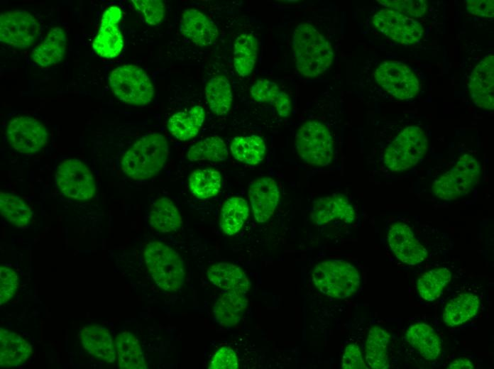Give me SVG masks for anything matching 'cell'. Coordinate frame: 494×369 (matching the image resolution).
<instances>
[{"label": "cell", "instance_id": "cell-32", "mask_svg": "<svg viewBox=\"0 0 494 369\" xmlns=\"http://www.w3.org/2000/svg\"><path fill=\"white\" fill-rule=\"evenodd\" d=\"M204 92L212 112L219 116L229 112L233 95L230 83L225 77H212L205 86Z\"/></svg>", "mask_w": 494, "mask_h": 369}, {"label": "cell", "instance_id": "cell-17", "mask_svg": "<svg viewBox=\"0 0 494 369\" xmlns=\"http://www.w3.org/2000/svg\"><path fill=\"white\" fill-rule=\"evenodd\" d=\"M248 197L256 220L263 223L273 214L279 201L280 192L272 178L262 177L250 183Z\"/></svg>", "mask_w": 494, "mask_h": 369}, {"label": "cell", "instance_id": "cell-26", "mask_svg": "<svg viewBox=\"0 0 494 369\" xmlns=\"http://www.w3.org/2000/svg\"><path fill=\"white\" fill-rule=\"evenodd\" d=\"M148 219L150 226L161 233L175 231L182 223L175 204L165 197L156 199L152 204Z\"/></svg>", "mask_w": 494, "mask_h": 369}, {"label": "cell", "instance_id": "cell-4", "mask_svg": "<svg viewBox=\"0 0 494 369\" xmlns=\"http://www.w3.org/2000/svg\"><path fill=\"white\" fill-rule=\"evenodd\" d=\"M312 278L321 292L336 299L353 295L360 285L358 270L344 260H328L318 263L312 272Z\"/></svg>", "mask_w": 494, "mask_h": 369}, {"label": "cell", "instance_id": "cell-41", "mask_svg": "<svg viewBox=\"0 0 494 369\" xmlns=\"http://www.w3.org/2000/svg\"><path fill=\"white\" fill-rule=\"evenodd\" d=\"M378 2L408 17H421L427 8L425 0H378Z\"/></svg>", "mask_w": 494, "mask_h": 369}, {"label": "cell", "instance_id": "cell-20", "mask_svg": "<svg viewBox=\"0 0 494 369\" xmlns=\"http://www.w3.org/2000/svg\"><path fill=\"white\" fill-rule=\"evenodd\" d=\"M311 218L318 225L328 224L334 220L352 223L355 219V211L344 195L327 196L315 201Z\"/></svg>", "mask_w": 494, "mask_h": 369}, {"label": "cell", "instance_id": "cell-19", "mask_svg": "<svg viewBox=\"0 0 494 369\" xmlns=\"http://www.w3.org/2000/svg\"><path fill=\"white\" fill-rule=\"evenodd\" d=\"M79 339L89 354L106 363L115 361V343L107 329L98 324L86 326L79 331Z\"/></svg>", "mask_w": 494, "mask_h": 369}, {"label": "cell", "instance_id": "cell-39", "mask_svg": "<svg viewBox=\"0 0 494 369\" xmlns=\"http://www.w3.org/2000/svg\"><path fill=\"white\" fill-rule=\"evenodd\" d=\"M228 154L227 148L223 140L219 137L212 136L194 143L188 150L187 156L190 161L219 162L226 160Z\"/></svg>", "mask_w": 494, "mask_h": 369}, {"label": "cell", "instance_id": "cell-43", "mask_svg": "<svg viewBox=\"0 0 494 369\" xmlns=\"http://www.w3.org/2000/svg\"><path fill=\"white\" fill-rule=\"evenodd\" d=\"M238 367V359L235 352L230 348L222 347L214 355L209 368L236 369Z\"/></svg>", "mask_w": 494, "mask_h": 369}, {"label": "cell", "instance_id": "cell-28", "mask_svg": "<svg viewBox=\"0 0 494 369\" xmlns=\"http://www.w3.org/2000/svg\"><path fill=\"white\" fill-rule=\"evenodd\" d=\"M247 305L248 299L243 294L226 292L215 303V319L223 326H235L242 318Z\"/></svg>", "mask_w": 494, "mask_h": 369}, {"label": "cell", "instance_id": "cell-22", "mask_svg": "<svg viewBox=\"0 0 494 369\" xmlns=\"http://www.w3.org/2000/svg\"><path fill=\"white\" fill-rule=\"evenodd\" d=\"M33 354L32 346L19 334L0 329V365L2 368L18 367Z\"/></svg>", "mask_w": 494, "mask_h": 369}, {"label": "cell", "instance_id": "cell-24", "mask_svg": "<svg viewBox=\"0 0 494 369\" xmlns=\"http://www.w3.org/2000/svg\"><path fill=\"white\" fill-rule=\"evenodd\" d=\"M205 119L202 106L196 105L188 110L178 111L168 119V129L176 139L185 141L194 138Z\"/></svg>", "mask_w": 494, "mask_h": 369}, {"label": "cell", "instance_id": "cell-14", "mask_svg": "<svg viewBox=\"0 0 494 369\" xmlns=\"http://www.w3.org/2000/svg\"><path fill=\"white\" fill-rule=\"evenodd\" d=\"M121 10L116 6L109 7L103 13L99 32L93 43L95 53L104 57H117L124 47V39L119 28Z\"/></svg>", "mask_w": 494, "mask_h": 369}, {"label": "cell", "instance_id": "cell-23", "mask_svg": "<svg viewBox=\"0 0 494 369\" xmlns=\"http://www.w3.org/2000/svg\"><path fill=\"white\" fill-rule=\"evenodd\" d=\"M209 281L227 292L245 294L250 288V282L238 266L227 263L212 265L207 270Z\"/></svg>", "mask_w": 494, "mask_h": 369}, {"label": "cell", "instance_id": "cell-8", "mask_svg": "<svg viewBox=\"0 0 494 369\" xmlns=\"http://www.w3.org/2000/svg\"><path fill=\"white\" fill-rule=\"evenodd\" d=\"M296 147L301 158L308 164L325 166L334 155L332 138L327 127L317 121L304 122L296 134Z\"/></svg>", "mask_w": 494, "mask_h": 369}, {"label": "cell", "instance_id": "cell-29", "mask_svg": "<svg viewBox=\"0 0 494 369\" xmlns=\"http://www.w3.org/2000/svg\"><path fill=\"white\" fill-rule=\"evenodd\" d=\"M478 297L471 293H463L451 299L443 312V321L449 326L465 323L474 317L479 309Z\"/></svg>", "mask_w": 494, "mask_h": 369}, {"label": "cell", "instance_id": "cell-2", "mask_svg": "<svg viewBox=\"0 0 494 369\" xmlns=\"http://www.w3.org/2000/svg\"><path fill=\"white\" fill-rule=\"evenodd\" d=\"M297 70L307 77H316L331 65L334 53L329 42L312 26H297L293 37Z\"/></svg>", "mask_w": 494, "mask_h": 369}, {"label": "cell", "instance_id": "cell-1", "mask_svg": "<svg viewBox=\"0 0 494 369\" xmlns=\"http://www.w3.org/2000/svg\"><path fill=\"white\" fill-rule=\"evenodd\" d=\"M168 155L169 147L165 136L158 133H149L125 152L121 167L133 180H147L163 169Z\"/></svg>", "mask_w": 494, "mask_h": 369}, {"label": "cell", "instance_id": "cell-37", "mask_svg": "<svg viewBox=\"0 0 494 369\" xmlns=\"http://www.w3.org/2000/svg\"><path fill=\"white\" fill-rule=\"evenodd\" d=\"M221 186V176L212 168L196 170L189 177L191 193L199 199H207L215 196Z\"/></svg>", "mask_w": 494, "mask_h": 369}, {"label": "cell", "instance_id": "cell-13", "mask_svg": "<svg viewBox=\"0 0 494 369\" xmlns=\"http://www.w3.org/2000/svg\"><path fill=\"white\" fill-rule=\"evenodd\" d=\"M6 134L13 148L24 154L39 152L48 142V132L45 126L30 116H18L11 120Z\"/></svg>", "mask_w": 494, "mask_h": 369}, {"label": "cell", "instance_id": "cell-7", "mask_svg": "<svg viewBox=\"0 0 494 369\" xmlns=\"http://www.w3.org/2000/svg\"><path fill=\"white\" fill-rule=\"evenodd\" d=\"M479 174L478 160L470 154H464L451 169L433 182L432 190L441 199H456L469 192L476 183Z\"/></svg>", "mask_w": 494, "mask_h": 369}, {"label": "cell", "instance_id": "cell-3", "mask_svg": "<svg viewBox=\"0 0 494 369\" xmlns=\"http://www.w3.org/2000/svg\"><path fill=\"white\" fill-rule=\"evenodd\" d=\"M147 269L156 285L167 291L180 289L184 281V267L179 254L166 244L149 242L143 251Z\"/></svg>", "mask_w": 494, "mask_h": 369}, {"label": "cell", "instance_id": "cell-30", "mask_svg": "<svg viewBox=\"0 0 494 369\" xmlns=\"http://www.w3.org/2000/svg\"><path fill=\"white\" fill-rule=\"evenodd\" d=\"M251 94L257 101L273 104L280 117L286 118L291 113L289 96L272 81L265 79L257 81L251 88Z\"/></svg>", "mask_w": 494, "mask_h": 369}, {"label": "cell", "instance_id": "cell-21", "mask_svg": "<svg viewBox=\"0 0 494 369\" xmlns=\"http://www.w3.org/2000/svg\"><path fill=\"white\" fill-rule=\"evenodd\" d=\"M67 48V36L60 27L52 28L43 40L32 51L33 61L40 67H46L60 62Z\"/></svg>", "mask_w": 494, "mask_h": 369}, {"label": "cell", "instance_id": "cell-10", "mask_svg": "<svg viewBox=\"0 0 494 369\" xmlns=\"http://www.w3.org/2000/svg\"><path fill=\"white\" fill-rule=\"evenodd\" d=\"M55 182L64 195L77 200L92 198L96 190L91 171L84 163L75 158L66 160L59 165Z\"/></svg>", "mask_w": 494, "mask_h": 369}, {"label": "cell", "instance_id": "cell-33", "mask_svg": "<svg viewBox=\"0 0 494 369\" xmlns=\"http://www.w3.org/2000/svg\"><path fill=\"white\" fill-rule=\"evenodd\" d=\"M258 40L251 34L237 37L234 46V66L241 77L249 75L256 62Z\"/></svg>", "mask_w": 494, "mask_h": 369}, {"label": "cell", "instance_id": "cell-18", "mask_svg": "<svg viewBox=\"0 0 494 369\" xmlns=\"http://www.w3.org/2000/svg\"><path fill=\"white\" fill-rule=\"evenodd\" d=\"M180 29L183 36L200 47L213 44L218 37V28L214 22L196 9L184 11Z\"/></svg>", "mask_w": 494, "mask_h": 369}, {"label": "cell", "instance_id": "cell-6", "mask_svg": "<svg viewBox=\"0 0 494 369\" xmlns=\"http://www.w3.org/2000/svg\"><path fill=\"white\" fill-rule=\"evenodd\" d=\"M428 149V141L418 126L404 128L389 144L384 153V163L393 172H401L416 165Z\"/></svg>", "mask_w": 494, "mask_h": 369}, {"label": "cell", "instance_id": "cell-35", "mask_svg": "<svg viewBox=\"0 0 494 369\" xmlns=\"http://www.w3.org/2000/svg\"><path fill=\"white\" fill-rule=\"evenodd\" d=\"M248 211V204L243 198L234 197L226 200L220 215L222 231L229 236L237 233L246 220Z\"/></svg>", "mask_w": 494, "mask_h": 369}, {"label": "cell", "instance_id": "cell-42", "mask_svg": "<svg viewBox=\"0 0 494 369\" xmlns=\"http://www.w3.org/2000/svg\"><path fill=\"white\" fill-rule=\"evenodd\" d=\"M18 286L16 272L11 268L0 266V303L3 304L13 298Z\"/></svg>", "mask_w": 494, "mask_h": 369}, {"label": "cell", "instance_id": "cell-40", "mask_svg": "<svg viewBox=\"0 0 494 369\" xmlns=\"http://www.w3.org/2000/svg\"><path fill=\"white\" fill-rule=\"evenodd\" d=\"M131 2L147 24L155 26L163 20L165 15L163 1L160 0H132Z\"/></svg>", "mask_w": 494, "mask_h": 369}, {"label": "cell", "instance_id": "cell-9", "mask_svg": "<svg viewBox=\"0 0 494 369\" xmlns=\"http://www.w3.org/2000/svg\"><path fill=\"white\" fill-rule=\"evenodd\" d=\"M374 77L381 87L399 99H410L419 93V82L417 76L402 62H383L375 70Z\"/></svg>", "mask_w": 494, "mask_h": 369}, {"label": "cell", "instance_id": "cell-12", "mask_svg": "<svg viewBox=\"0 0 494 369\" xmlns=\"http://www.w3.org/2000/svg\"><path fill=\"white\" fill-rule=\"evenodd\" d=\"M373 24L381 33L402 45L416 44L424 33L417 21L392 9L376 12L373 17Z\"/></svg>", "mask_w": 494, "mask_h": 369}, {"label": "cell", "instance_id": "cell-11", "mask_svg": "<svg viewBox=\"0 0 494 369\" xmlns=\"http://www.w3.org/2000/svg\"><path fill=\"white\" fill-rule=\"evenodd\" d=\"M40 31L37 19L30 13L15 10L0 16L1 42L15 48L32 46Z\"/></svg>", "mask_w": 494, "mask_h": 369}, {"label": "cell", "instance_id": "cell-38", "mask_svg": "<svg viewBox=\"0 0 494 369\" xmlns=\"http://www.w3.org/2000/svg\"><path fill=\"white\" fill-rule=\"evenodd\" d=\"M451 280V273L446 268L427 271L422 275L417 282L418 292L423 299L434 301L441 294Z\"/></svg>", "mask_w": 494, "mask_h": 369}, {"label": "cell", "instance_id": "cell-44", "mask_svg": "<svg viewBox=\"0 0 494 369\" xmlns=\"http://www.w3.org/2000/svg\"><path fill=\"white\" fill-rule=\"evenodd\" d=\"M341 367L344 369L367 368L357 345L351 343L346 346L341 360Z\"/></svg>", "mask_w": 494, "mask_h": 369}, {"label": "cell", "instance_id": "cell-36", "mask_svg": "<svg viewBox=\"0 0 494 369\" xmlns=\"http://www.w3.org/2000/svg\"><path fill=\"white\" fill-rule=\"evenodd\" d=\"M0 211L7 221L20 228L28 226L33 218L31 208L21 198L4 192L0 193Z\"/></svg>", "mask_w": 494, "mask_h": 369}, {"label": "cell", "instance_id": "cell-16", "mask_svg": "<svg viewBox=\"0 0 494 369\" xmlns=\"http://www.w3.org/2000/svg\"><path fill=\"white\" fill-rule=\"evenodd\" d=\"M468 90L472 101L478 106L493 110L494 108V56L487 55L475 67L468 79Z\"/></svg>", "mask_w": 494, "mask_h": 369}, {"label": "cell", "instance_id": "cell-25", "mask_svg": "<svg viewBox=\"0 0 494 369\" xmlns=\"http://www.w3.org/2000/svg\"><path fill=\"white\" fill-rule=\"evenodd\" d=\"M408 343L425 359L435 360L441 351V341L429 325L418 323L411 325L406 333Z\"/></svg>", "mask_w": 494, "mask_h": 369}, {"label": "cell", "instance_id": "cell-5", "mask_svg": "<svg viewBox=\"0 0 494 369\" xmlns=\"http://www.w3.org/2000/svg\"><path fill=\"white\" fill-rule=\"evenodd\" d=\"M109 84L115 97L128 104L143 106L148 104L154 96L149 77L134 65H124L113 70Z\"/></svg>", "mask_w": 494, "mask_h": 369}, {"label": "cell", "instance_id": "cell-45", "mask_svg": "<svg viewBox=\"0 0 494 369\" xmlns=\"http://www.w3.org/2000/svg\"><path fill=\"white\" fill-rule=\"evenodd\" d=\"M466 10L476 16L492 18L494 16L493 0L466 1Z\"/></svg>", "mask_w": 494, "mask_h": 369}, {"label": "cell", "instance_id": "cell-27", "mask_svg": "<svg viewBox=\"0 0 494 369\" xmlns=\"http://www.w3.org/2000/svg\"><path fill=\"white\" fill-rule=\"evenodd\" d=\"M115 346L120 368H147L141 347L133 334L128 331L119 334L115 339Z\"/></svg>", "mask_w": 494, "mask_h": 369}, {"label": "cell", "instance_id": "cell-34", "mask_svg": "<svg viewBox=\"0 0 494 369\" xmlns=\"http://www.w3.org/2000/svg\"><path fill=\"white\" fill-rule=\"evenodd\" d=\"M230 148L236 160L250 165L260 163L265 153L263 140L256 135L235 138Z\"/></svg>", "mask_w": 494, "mask_h": 369}, {"label": "cell", "instance_id": "cell-46", "mask_svg": "<svg viewBox=\"0 0 494 369\" xmlns=\"http://www.w3.org/2000/svg\"><path fill=\"white\" fill-rule=\"evenodd\" d=\"M448 368L449 369H472L473 364L467 358H459L451 362Z\"/></svg>", "mask_w": 494, "mask_h": 369}, {"label": "cell", "instance_id": "cell-15", "mask_svg": "<svg viewBox=\"0 0 494 369\" xmlns=\"http://www.w3.org/2000/svg\"><path fill=\"white\" fill-rule=\"evenodd\" d=\"M388 241L396 258L404 263L415 265L422 263L427 257L426 248L404 223L397 222L390 226Z\"/></svg>", "mask_w": 494, "mask_h": 369}, {"label": "cell", "instance_id": "cell-31", "mask_svg": "<svg viewBox=\"0 0 494 369\" xmlns=\"http://www.w3.org/2000/svg\"><path fill=\"white\" fill-rule=\"evenodd\" d=\"M390 340V334L383 328L373 326L369 330L366 344V359L370 368H389L388 351Z\"/></svg>", "mask_w": 494, "mask_h": 369}]
</instances>
